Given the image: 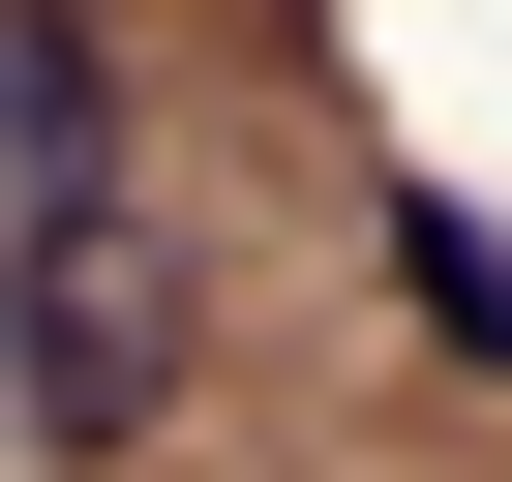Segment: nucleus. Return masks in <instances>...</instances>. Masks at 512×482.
<instances>
[{
    "label": "nucleus",
    "mask_w": 512,
    "mask_h": 482,
    "mask_svg": "<svg viewBox=\"0 0 512 482\" xmlns=\"http://www.w3.org/2000/svg\"><path fill=\"white\" fill-rule=\"evenodd\" d=\"M392 302H422V332H452V362H482V392H512V241H482V211H452V181H392Z\"/></svg>",
    "instance_id": "7ed1b4c3"
},
{
    "label": "nucleus",
    "mask_w": 512,
    "mask_h": 482,
    "mask_svg": "<svg viewBox=\"0 0 512 482\" xmlns=\"http://www.w3.org/2000/svg\"><path fill=\"white\" fill-rule=\"evenodd\" d=\"M181 422V272H151V181L121 211H31V332H0V452H151Z\"/></svg>",
    "instance_id": "f257e3e1"
},
{
    "label": "nucleus",
    "mask_w": 512,
    "mask_h": 482,
    "mask_svg": "<svg viewBox=\"0 0 512 482\" xmlns=\"http://www.w3.org/2000/svg\"><path fill=\"white\" fill-rule=\"evenodd\" d=\"M121 181H151L121 0H0V241H31V211H121Z\"/></svg>",
    "instance_id": "f03ea898"
}]
</instances>
